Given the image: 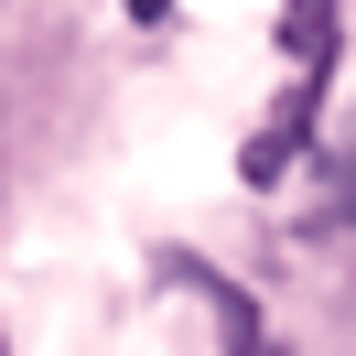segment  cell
Listing matches in <instances>:
<instances>
[{"label": "cell", "mask_w": 356, "mask_h": 356, "mask_svg": "<svg viewBox=\"0 0 356 356\" xmlns=\"http://www.w3.org/2000/svg\"><path fill=\"white\" fill-rule=\"evenodd\" d=\"M313 108H324V76H291V97L248 130V152H238V173L248 184H281L291 162H302V140H313Z\"/></svg>", "instance_id": "obj_1"}, {"label": "cell", "mask_w": 356, "mask_h": 356, "mask_svg": "<svg viewBox=\"0 0 356 356\" xmlns=\"http://www.w3.org/2000/svg\"><path fill=\"white\" fill-rule=\"evenodd\" d=\"M281 44H291L302 76H324L334 65V0H291V11H281Z\"/></svg>", "instance_id": "obj_2"}, {"label": "cell", "mask_w": 356, "mask_h": 356, "mask_svg": "<svg viewBox=\"0 0 356 356\" xmlns=\"http://www.w3.org/2000/svg\"><path fill=\"white\" fill-rule=\"evenodd\" d=\"M334 216H356V162H346V173H334Z\"/></svg>", "instance_id": "obj_3"}, {"label": "cell", "mask_w": 356, "mask_h": 356, "mask_svg": "<svg viewBox=\"0 0 356 356\" xmlns=\"http://www.w3.org/2000/svg\"><path fill=\"white\" fill-rule=\"evenodd\" d=\"M130 11H140V22H152V11H162V0H130Z\"/></svg>", "instance_id": "obj_4"}]
</instances>
